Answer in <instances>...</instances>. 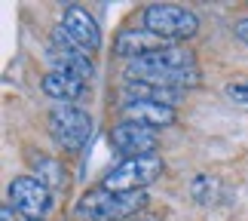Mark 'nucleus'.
<instances>
[{"instance_id":"obj_9","label":"nucleus","mask_w":248,"mask_h":221,"mask_svg":"<svg viewBox=\"0 0 248 221\" xmlns=\"http://www.w3.org/2000/svg\"><path fill=\"white\" fill-rule=\"evenodd\" d=\"M123 114L126 120L132 123H141V126H150V129H163L175 123V108L163 102H147V99H129L123 104Z\"/></svg>"},{"instance_id":"obj_7","label":"nucleus","mask_w":248,"mask_h":221,"mask_svg":"<svg viewBox=\"0 0 248 221\" xmlns=\"http://www.w3.org/2000/svg\"><path fill=\"white\" fill-rule=\"evenodd\" d=\"M110 145H113V151H120L129 160V157H150V153H156L159 138H156V129L123 120L110 129Z\"/></svg>"},{"instance_id":"obj_11","label":"nucleus","mask_w":248,"mask_h":221,"mask_svg":"<svg viewBox=\"0 0 248 221\" xmlns=\"http://www.w3.org/2000/svg\"><path fill=\"white\" fill-rule=\"evenodd\" d=\"M159 46H166V40H159L156 34H150L144 28V31H123L117 37V43H113V52H117L120 59H126V62H135L141 55L159 50Z\"/></svg>"},{"instance_id":"obj_12","label":"nucleus","mask_w":248,"mask_h":221,"mask_svg":"<svg viewBox=\"0 0 248 221\" xmlns=\"http://www.w3.org/2000/svg\"><path fill=\"white\" fill-rule=\"evenodd\" d=\"M49 65H52V71L74 74V77H80V80H89L95 74L92 59H89L86 50H55V46H49Z\"/></svg>"},{"instance_id":"obj_14","label":"nucleus","mask_w":248,"mask_h":221,"mask_svg":"<svg viewBox=\"0 0 248 221\" xmlns=\"http://www.w3.org/2000/svg\"><path fill=\"white\" fill-rule=\"evenodd\" d=\"M224 95L239 108H248V80H230L224 86Z\"/></svg>"},{"instance_id":"obj_8","label":"nucleus","mask_w":248,"mask_h":221,"mask_svg":"<svg viewBox=\"0 0 248 221\" xmlns=\"http://www.w3.org/2000/svg\"><path fill=\"white\" fill-rule=\"evenodd\" d=\"M62 28L68 31V37L77 46H83L86 52H95L101 46V28L98 22L89 16V9H83L77 3H71V6H64V13H62Z\"/></svg>"},{"instance_id":"obj_2","label":"nucleus","mask_w":248,"mask_h":221,"mask_svg":"<svg viewBox=\"0 0 248 221\" xmlns=\"http://www.w3.org/2000/svg\"><path fill=\"white\" fill-rule=\"evenodd\" d=\"M147 206V194L144 190H126V194H113V190H89L77 209L74 218L77 221H123L138 215Z\"/></svg>"},{"instance_id":"obj_6","label":"nucleus","mask_w":248,"mask_h":221,"mask_svg":"<svg viewBox=\"0 0 248 221\" xmlns=\"http://www.w3.org/2000/svg\"><path fill=\"white\" fill-rule=\"evenodd\" d=\"M9 206L25 218H46L52 209V190L34 175H18L9 181Z\"/></svg>"},{"instance_id":"obj_4","label":"nucleus","mask_w":248,"mask_h":221,"mask_svg":"<svg viewBox=\"0 0 248 221\" xmlns=\"http://www.w3.org/2000/svg\"><path fill=\"white\" fill-rule=\"evenodd\" d=\"M49 132L64 153H80L92 138V117L83 108L74 104H59L49 111Z\"/></svg>"},{"instance_id":"obj_17","label":"nucleus","mask_w":248,"mask_h":221,"mask_svg":"<svg viewBox=\"0 0 248 221\" xmlns=\"http://www.w3.org/2000/svg\"><path fill=\"white\" fill-rule=\"evenodd\" d=\"M22 221H46V218H22Z\"/></svg>"},{"instance_id":"obj_3","label":"nucleus","mask_w":248,"mask_h":221,"mask_svg":"<svg viewBox=\"0 0 248 221\" xmlns=\"http://www.w3.org/2000/svg\"><path fill=\"white\" fill-rule=\"evenodd\" d=\"M144 28L150 34H156L166 43L190 40L199 31V18L193 9L181 6V3H150L144 9Z\"/></svg>"},{"instance_id":"obj_5","label":"nucleus","mask_w":248,"mask_h":221,"mask_svg":"<svg viewBox=\"0 0 248 221\" xmlns=\"http://www.w3.org/2000/svg\"><path fill=\"white\" fill-rule=\"evenodd\" d=\"M163 175V157L150 153V157H129L120 160L108 175L101 178L104 190H113V194H126V190H144L147 185Z\"/></svg>"},{"instance_id":"obj_18","label":"nucleus","mask_w":248,"mask_h":221,"mask_svg":"<svg viewBox=\"0 0 248 221\" xmlns=\"http://www.w3.org/2000/svg\"><path fill=\"white\" fill-rule=\"evenodd\" d=\"M135 221H156V218H135Z\"/></svg>"},{"instance_id":"obj_15","label":"nucleus","mask_w":248,"mask_h":221,"mask_svg":"<svg viewBox=\"0 0 248 221\" xmlns=\"http://www.w3.org/2000/svg\"><path fill=\"white\" fill-rule=\"evenodd\" d=\"M233 34H236V37H239V40L248 46V18H239V22L233 25Z\"/></svg>"},{"instance_id":"obj_13","label":"nucleus","mask_w":248,"mask_h":221,"mask_svg":"<svg viewBox=\"0 0 248 221\" xmlns=\"http://www.w3.org/2000/svg\"><path fill=\"white\" fill-rule=\"evenodd\" d=\"M31 166H34V172H37V181H43L46 187H59V185H64V166L55 157H46V153H40V157H34L31 160Z\"/></svg>"},{"instance_id":"obj_1","label":"nucleus","mask_w":248,"mask_h":221,"mask_svg":"<svg viewBox=\"0 0 248 221\" xmlns=\"http://www.w3.org/2000/svg\"><path fill=\"white\" fill-rule=\"evenodd\" d=\"M199 77L202 74L196 68V55L178 43H166L135 62H126V80L144 83V86H159V89L196 86Z\"/></svg>"},{"instance_id":"obj_10","label":"nucleus","mask_w":248,"mask_h":221,"mask_svg":"<svg viewBox=\"0 0 248 221\" xmlns=\"http://www.w3.org/2000/svg\"><path fill=\"white\" fill-rule=\"evenodd\" d=\"M40 89L59 104H71V102H77L80 95H86V80H80V77H74V74H64V71H49L40 80Z\"/></svg>"},{"instance_id":"obj_16","label":"nucleus","mask_w":248,"mask_h":221,"mask_svg":"<svg viewBox=\"0 0 248 221\" xmlns=\"http://www.w3.org/2000/svg\"><path fill=\"white\" fill-rule=\"evenodd\" d=\"M13 212H16L13 206H3V209H0V221H16V215H13Z\"/></svg>"}]
</instances>
